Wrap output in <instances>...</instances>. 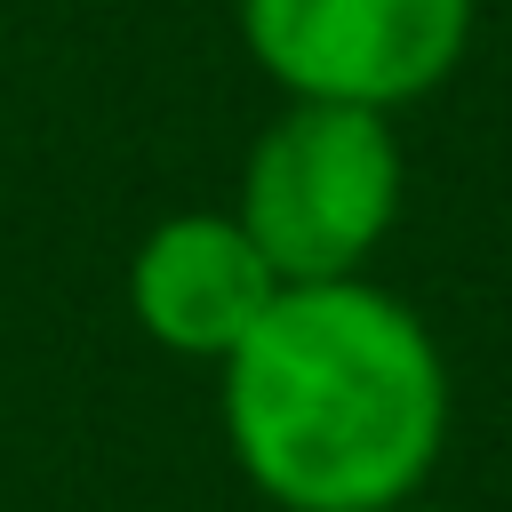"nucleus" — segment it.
I'll list each match as a JSON object with an SVG mask.
<instances>
[{"label":"nucleus","instance_id":"obj_2","mask_svg":"<svg viewBox=\"0 0 512 512\" xmlns=\"http://www.w3.org/2000/svg\"><path fill=\"white\" fill-rule=\"evenodd\" d=\"M408 200V152L392 112L360 104H280V120L240 160V232L264 248L280 288L352 280L392 240Z\"/></svg>","mask_w":512,"mask_h":512},{"label":"nucleus","instance_id":"obj_1","mask_svg":"<svg viewBox=\"0 0 512 512\" xmlns=\"http://www.w3.org/2000/svg\"><path fill=\"white\" fill-rule=\"evenodd\" d=\"M216 368L224 448L280 512L408 504L448 448L440 336L368 272L280 288Z\"/></svg>","mask_w":512,"mask_h":512},{"label":"nucleus","instance_id":"obj_3","mask_svg":"<svg viewBox=\"0 0 512 512\" xmlns=\"http://www.w3.org/2000/svg\"><path fill=\"white\" fill-rule=\"evenodd\" d=\"M480 0H240L256 72L296 104L400 112L448 88Z\"/></svg>","mask_w":512,"mask_h":512},{"label":"nucleus","instance_id":"obj_4","mask_svg":"<svg viewBox=\"0 0 512 512\" xmlns=\"http://www.w3.org/2000/svg\"><path fill=\"white\" fill-rule=\"evenodd\" d=\"M272 296L280 272L240 232L232 208H176L128 256V312L176 360H224L264 320Z\"/></svg>","mask_w":512,"mask_h":512},{"label":"nucleus","instance_id":"obj_5","mask_svg":"<svg viewBox=\"0 0 512 512\" xmlns=\"http://www.w3.org/2000/svg\"><path fill=\"white\" fill-rule=\"evenodd\" d=\"M384 512H440V504H424V496H408V504H384Z\"/></svg>","mask_w":512,"mask_h":512}]
</instances>
